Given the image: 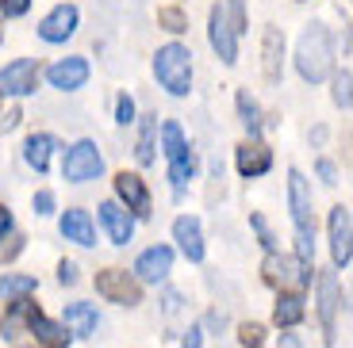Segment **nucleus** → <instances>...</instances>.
I'll return each mask as SVG.
<instances>
[{
	"mask_svg": "<svg viewBox=\"0 0 353 348\" xmlns=\"http://www.w3.org/2000/svg\"><path fill=\"white\" fill-rule=\"evenodd\" d=\"M288 203H292V222H296V252L300 264H311L315 257V215H311V192L303 173H288Z\"/></svg>",
	"mask_w": 353,
	"mask_h": 348,
	"instance_id": "1",
	"label": "nucleus"
},
{
	"mask_svg": "<svg viewBox=\"0 0 353 348\" xmlns=\"http://www.w3.org/2000/svg\"><path fill=\"white\" fill-rule=\"evenodd\" d=\"M330 31L323 23H311L307 31H303L300 46H296V69H300V77L307 80V85H319V80H327L330 73Z\"/></svg>",
	"mask_w": 353,
	"mask_h": 348,
	"instance_id": "2",
	"label": "nucleus"
},
{
	"mask_svg": "<svg viewBox=\"0 0 353 348\" xmlns=\"http://www.w3.org/2000/svg\"><path fill=\"white\" fill-rule=\"evenodd\" d=\"M154 73H158L169 96H188V88H192V54H188V46L181 43L161 46L158 58H154Z\"/></svg>",
	"mask_w": 353,
	"mask_h": 348,
	"instance_id": "3",
	"label": "nucleus"
},
{
	"mask_svg": "<svg viewBox=\"0 0 353 348\" xmlns=\"http://www.w3.org/2000/svg\"><path fill=\"white\" fill-rule=\"evenodd\" d=\"M104 173V157H100L97 142H77V146L65 153V180L73 184H85V180H97Z\"/></svg>",
	"mask_w": 353,
	"mask_h": 348,
	"instance_id": "4",
	"label": "nucleus"
},
{
	"mask_svg": "<svg viewBox=\"0 0 353 348\" xmlns=\"http://www.w3.org/2000/svg\"><path fill=\"white\" fill-rule=\"evenodd\" d=\"M208 35H212V46H215V54H219L223 65H234V61H239V35H234V27H230L227 8H223V4H215V8H212Z\"/></svg>",
	"mask_w": 353,
	"mask_h": 348,
	"instance_id": "5",
	"label": "nucleus"
},
{
	"mask_svg": "<svg viewBox=\"0 0 353 348\" xmlns=\"http://www.w3.org/2000/svg\"><path fill=\"white\" fill-rule=\"evenodd\" d=\"M97 291H100L104 298H112V303H119V306H134V303L142 298L139 279L127 276V272H119V268L100 272V276H97Z\"/></svg>",
	"mask_w": 353,
	"mask_h": 348,
	"instance_id": "6",
	"label": "nucleus"
},
{
	"mask_svg": "<svg viewBox=\"0 0 353 348\" xmlns=\"http://www.w3.org/2000/svg\"><path fill=\"white\" fill-rule=\"evenodd\" d=\"M35 80H39V65L31 58H16L12 65L0 69V96H27L35 92Z\"/></svg>",
	"mask_w": 353,
	"mask_h": 348,
	"instance_id": "7",
	"label": "nucleus"
},
{
	"mask_svg": "<svg viewBox=\"0 0 353 348\" xmlns=\"http://www.w3.org/2000/svg\"><path fill=\"white\" fill-rule=\"evenodd\" d=\"M330 257L338 268H350L353 257V226H350V207L330 210Z\"/></svg>",
	"mask_w": 353,
	"mask_h": 348,
	"instance_id": "8",
	"label": "nucleus"
},
{
	"mask_svg": "<svg viewBox=\"0 0 353 348\" xmlns=\"http://www.w3.org/2000/svg\"><path fill=\"white\" fill-rule=\"evenodd\" d=\"M338 306H342V287H338L334 272H323V276H319V318H323L327 345H334V318H338Z\"/></svg>",
	"mask_w": 353,
	"mask_h": 348,
	"instance_id": "9",
	"label": "nucleus"
},
{
	"mask_svg": "<svg viewBox=\"0 0 353 348\" xmlns=\"http://www.w3.org/2000/svg\"><path fill=\"white\" fill-rule=\"evenodd\" d=\"M73 31H77V8H73V4H58V8L39 23V39H43V43H65Z\"/></svg>",
	"mask_w": 353,
	"mask_h": 348,
	"instance_id": "10",
	"label": "nucleus"
},
{
	"mask_svg": "<svg viewBox=\"0 0 353 348\" xmlns=\"http://www.w3.org/2000/svg\"><path fill=\"white\" fill-rule=\"evenodd\" d=\"M46 80H50L54 88H62V92H73V88H81L88 80V61L85 58H62V61H54L50 69H46Z\"/></svg>",
	"mask_w": 353,
	"mask_h": 348,
	"instance_id": "11",
	"label": "nucleus"
},
{
	"mask_svg": "<svg viewBox=\"0 0 353 348\" xmlns=\"http://www.w3.org/2000/svg\"><path fill=\"white\" fill-rule=\"evenodd\" d=\"M169 268H173V252H169L165 245H154V249H146L139 261H134V272H139L142 283H158V279H165Z\"/></svg>",
	"mask_w": 353,
	"mask_h": 348,
	"instance_id": "12",
	"label": "nucleus"
},
{
	"mask_svg": "<svg viewBox=\"0 0 353 348\" xmlns=\"http://www.w3.org/2000/svg\"><path fill=\"white\" fill-rule=\"evenodd\" d=\"M100 222H104V230H108V237H112L115 245H127L134 237V218L127 215L119 203H100Z\"/></svg>",
	"mask_w": 353,
	"mask_h": 348,
	"instance_id": "13",
	"label": "nucleus"
},
{
	"mask_svg": "<svg viewBox=\"0 0 353 348\" xmlns=\"http://www.w3.org/2000/svg\"><path fill=\"white\" fill-rule=\"evenodd\" d=\"M115 192H119V199L127 203V210H134V215H150V192H146L142 176L119 173L115 176Z\"/></svg>",
	"mask_w": 353,
	"mask_h": 348,
	"instance_id": "14",
	"label": "nucleus"
},
{
	"mask_svg": "<svg viewBox=\"0 0 353 348\" xmlns=\"http://www.w3.org/2000/svg\"><path fill=\"white\" fill-rule=\"evenodd\" d=\"M173 237L181 241V252L188 261H203V237H200V222L192 215H181L173 222Z\"/></svg>",
	"mask_w": 353,
	"mask_h": 348,
	"instance_id": "15",
	"label": "nucleus"
},
{
	"mask_svg": "<svg viewBox=\"0 0 353 348\" xmlns=\"http://www.w3.org/2000/svg\"><path fill=\"white\" fill-rule=\"evenodd\" d=\"M62 237L77 245H97V230H92V218L88 210H65L62 215Z\"/></svg>",
	"mask_w": 353,
	"mask_h": 348,
	"instance_id": "16",
	"label": "nucleus"
},
{
	"mask_svg": "<svg viewBox=\"0 0 353 348\" xmlns=\"http://www.w3.org/2000/svg\"><path fill=\"white\" fill-rule=\"evenodd\" d=\"M265 272H269V279H281V283H311V272L307 264L300 261H284V257H269L265 261Z\"/></svg>",
	"mask_w": 353,
	"mask_h": 348,
	"instance_id": "17",
	"label": "nucleus"
},
{
	"mask_svg": "<svg viewBox=\"0 0 353 348\" xmlns=\"http://www.w3.org/2000/svg\"><path fill=\"white\" fill-rule=\"evenodd\" d=\"M269 165H273V153H269V146H261V142H254V146H242L239 149V173L242 176H261L269 173Z\"/></svg>",
	"mask_w": 353,
	"mask_h": 348,
	"instance_id": "18",
	"label": "nucleus"
},
{
	"mask_svg": "<svg viewBox=\"0 0 353 348\" xmlns=\"http://www.w3.org/2000/svg\"><path fill=\"white\" fill-rule=\"evenodd\" d=\"M65 325H70L77 337H88V333H97L100 318H97V306L92 303H70L65 306Z\"/></svg>",
	"mask_w": 353,
	"mask_h": 348,
	"instance_id": "19",
	"label": "nucleus"
},
{
	"mask_svg": "<svg viewBox=\"0 0 353 348\" xmlns=\"http://www.w3.org/2000/svg\"><path fill=\"white\" fill-rule=\"evenodd\" d=\"M261 54H265V77L281 80V58H284V35L276 27H269L261 39Z\"/></svg>",
	"mask_w": 353,
	"mask_h": 348,
	"instance_id": "20",
	"label": "nucleus"
},
{
	"mask_svg": "<svg viewBox=\"0 0 353 348\" xmlns=\"http://www.w3.org/2000/svg\"><path fill=\"white\" fill-rule=\"evenodd\" d=\"M273 322L281 325V329H292V325H300V322H303V295L288 291V295H281V298H276Z\"/></svg>",
	"mask_w": 353,
	"mask_h": 348,
	"instance_id": "21",
	"label": "nucleus"
},
{
	"mask_svg": "<svg viewBox=\"0 0 353 348\" xmlns=\"http://www.w3.org/2000/svg\"><path fill=\"white\" fill-rule=\"evenodd\" d=\"M27 325H31V333H35L39 340H43V345H50V348H65L70 345V333L62 329V325H54V322H46L43 314H31V318H27Z\"/></svg>",
	"mask_w": 353,
	"mask_h": 348,
	"instance_id": "22",
	"label": "nucleus"
},
{
	"mask_svg": "<svg viewBox=\"0 0 353 348\" xmlns=\"http://www.w3.org/2000/svg\"><path fill=\"white\" fill-rule=\"evenodd\" d=\"M50 153H54V138H50V134H31V138H27L23 157H27V165L35 168V173H46Z\"/></svg>",
	"mask_w": 353,
	"mask_h": 348,
	"instance_id": "23",
	"label": "nucleus"
},
{
	"mask_svg": "<svg viewBox=\"0 0 353 348\" xmlns=\"http://www.w3.org/2000/svg\"><path fill=\"white\" fill-rule=\"evenodd\" d=\"M31 291H35V276H4L0 279V298L4 303H19Z\"/></svg>",
	"mask_w": 353,
	"mask_h": 348,
	"instance_id": "24",
	"label": "nucleus"
},
{
	"mask_svg": "<svg viewBox=\"0 0 353 348\" xmlns=\"http://www.w3.org/2000/svg\"><path fill=\"white\" fill-rule=\"evenodd\" d=\"M239 115H242V122H246L250 138H257V134H261V111H257V104L250 100V92H239Z\"/></svg>",
	"mask_w": 353,
	"mask_h": 348,
	"instance_id": "25",
	"label": "nucleus"
},
{
	"mask_svg": "<svg viewBox=\"0 0 353 348\" xmlns=\"http://www.w3.org/2000/svg\"><path fill=\"white\" fill-rule=\"evenodd\" d=\"M154 131H158V115H146L142 138H139V165H150L154 161Z\"/></svg>",
	"mask_w": 353,
	"mask_h": 348,
	"instance_id": "26",
	"label": "nucleus"
},
{
	"mask_svg": "<svg viewBox=\"0 0 353 348\" xmlns=\"http://www.w3.org/2000/svg\"><path fill=\"white\" fill-rule=\"evenodd\" d=\"M161 138H165V157H169V161H176L181 153H188L185 134H181V127H176V122H165V127H161Z\"/></svg>",
	"mask_w": 353,
	"mask_h": 348,
	"instance_id": "27",
	"label": "nucleus"
},
{
	"mask_svg": "<svg viewBox=\"0 0 353 348\" xmlns=\"http://www.w3.org/2000/svg\"><path fill=\"white\" fill-rule=\"evenodd\" d=\"M350 85H353L350 69H342V73L334 77V104L342 107V111H350Z\"/></svg>",
	"mask_w": 353,
	"mask_h": 348,
	"instance_id": "28",
	"label": "nucleus"
},
{
	"mask_svg": "<svg viewBox=\"0 0 353 348\" xmlns=\"http://www.w3.org/2000/svg\"><path fill=\"white\" fill-rule=\"evenodd\" d=\"M223 8H230V27H234V35H242L246 31V0H227Z\"/></svg>",
	"mask_w": 353,
	"mask_h": 348,
	"instance_id": "29",
	"label": "nucleus"
},
{
	"mask_svg": "<svg viewBox=\"0 0 353 348\" xmlns=\"http://www.w3.org/2000/svg\"><path fill=\"white\" fill-rule=\"evenodd\" d=\"M158 19H161V23H165L169 27V31H185V16H181V8H161L158 12Z\"/></svg>",
	"mask_w": 353,
	"mask_h": 348,
	"instance_id": "30",
	"label": "nucleus"
},
{
	"mask_svg": "<svg viewBox=\"0 0 353 348\" xmlns=\"http://www.w3.org/2000/svg\"><path fill=\"white\" fill-rule=\"evenodd\" d=\"M261 340H265V329H261V325H254V322L242 325V345H246V348H261Z\"/></svg>",
	"mask_w": 353,
	"mask_h": 348,
	"instance_id": "31",
	"label": "nucleus"
},
{
	"mask_svg": "<svg viewBox=\"0 0 353 348\" xmlns=\"http://www.w3.org/2000/svg\"><path fill=\"white\" fill-rule=\"evenodd\" d=\"M250 222H254V230H257V237H261V245H265V249H273L276 241H273V230H269V222H265L261 215H254Z\"/></svg>",
	"mask_w": 353,
	"mask_h": 348,
	"instance_id": "32",
	"label": "nucleus"
},
{
	"mask_svg": "<svg viewBox=\"0 0 353 348\" xmlns=\"http://www.w3.org/2000/svg\"><path fill=\"white\" fill-rule=\"evenodd\" d=\"M115 115H119V122L127 127V122L134 119V100H131V96H119V104H115Z\"/></svg>",
	"mask_w": 353,
	"mask_h": 348,
	"instance_id": "33",
	"label": "nucleus"
},
{
	"mask_svg": "<svg viewBox=\"0 0 353 348\" xmlns=\"http://www.w3.org/2000/svg\"><path fill=\"white\" fill-rule=\"evenodd\" d=\"M27 4H31V0H0V12H4V16H23Z\"/></svg>",
	"mask_w": 353,
	"mask_h": 348,
	"instance_id": "34",
	"label": "nucleus"
},
{
	"mask_svg": "<svg viewBox=\"0 0 353 348\" xmlns=\"http://www.w3.org/2000/svg\"><path fill=\"white\" fill-rule=\"evenodd\" d=\"M58 279H62V283H77V264H73V261H62V268H58Z\"/></svg>",
	"mask_w": 353,
	"mask_h": 348,
	"instance_id": "35",
	"label": "nucleus"
},
{
	"mask_svg": "<svg viewBox=\"0 0 353 348\" xmlns=\"http://www.w3.org/2000/svg\"><path fill=\"white\" fill-rule=\"evenodd\" d=\"M35 210H39V215H50V210H54V195L50 192H39L35 195Z\"/></svg>",
	"mask_w": 353,
	"mask_h": 348,
	"instance_id": "36",
	"label": "nucleus"
},
{
	"mask_svg": "<svg viewBox=\"0 0 353 348\" xmlns=\"http://www.w3.org/2000/svg\"><path fill=\"white\" fill-rule=\"evenodd\" d=\"M200 340H203L200 337V325H192V329L185 333V348H200Z\"/></svg>",
	"mask_w": 353,
	"mask_h": 348,
	"instance_id": "37",
	"label": "nucleus"
},
{
	"mask_svg": "<svg viewBox=\"0 0 353 348\" xmlns=\"http://www.w3.org/2000/svg\"><path fill=\"white\" fill-rule=\"evenodd\" d=\"M319 176H323V180H327V184H334V165H330V161H319Z\"/></svg>",
	"mask_w": 353,
	"mask_h": 348,
	"instance_id": "38",
	"label": "nucleus"
},
{
	"mask_svg": "<svg viewBox=\"0 0 353 348\" xmlns=\"http://www.w3.org/2000/svg\"><path fill=\"white\" fill-rule=\"evenodd\" d=\"M8 226H12V215H8L4 207H0V237H4V230H8Z\"/></svg>",
	"mask_w": 353,
	"mask_h": 348,
	"instance_id": "39",
	"label": "nucleus"
},
{
	"mask_svg": "<svg viewBox=\"0 0 353 348\" xmlns=\"http://www.w3.org/2000/svg\"><path fill=\"white\" fill-rule=\"evenodd\" d=\"M281 348H300V340L292 337V333H284V337H281Z\"/></svg>",
	"mask_w": 353,
	"mask_h": 348,
	"instance_id": "40",
	"label": "nucleus"
},
{
	"mask_svg": "<svg viewBox=\"0 0 353 348\" xmlns=\"http://www.w3.org/2000/svg\"><path fill=\"white\" fill-rule=\"evenodd\" d=\"M0 35H4V27H0Z\"/></svg>",
	"mask_w": 353,
	"mask_h": 348,
	"instance_id": "41",
	"label": "nucleus"
}]
</instances>
